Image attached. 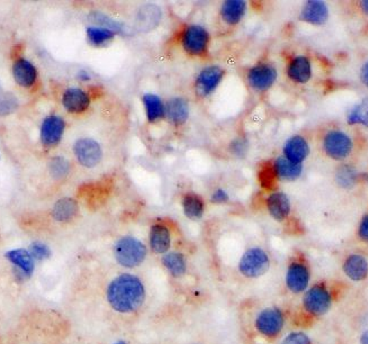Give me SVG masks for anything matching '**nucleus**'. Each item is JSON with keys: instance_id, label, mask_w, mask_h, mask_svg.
I'll return each instance as SVG.
<instances>
[{"instance_id": "obj_25", "label": "nucleus", "mask_w": 368, "mask_h": 344, "mask_svg": "<svg viewBox=\"0 0 368 344\" xmlns=\"http://www.w3.org/2000/svg\"><path fill=\"white\" fill-rule=\"evenodd\" d=\"M162 264L174 278H180L187 271V261L180 252H167L162 257Z\"/></svg>"}, {"instance_id": "obj_33", "label": "nucleus", "mask_w": 368, "mask_h": 344, "mask_svg": "<svg viewBox=\"0 0 368 344\" xmlns=\"http://www.w3.org/2000/svg\"><path fill=\"white\" fill-rule=\"evenodd\" d=\"M70 165L63 156H55L50 162V172L55 179H61L69 174Z\"/></svg>"}, {"instance_id": "obj_17", "label": "nucleus", "mask_w": 368, "mask_h": 344, "mask_svg": "<svg viewBox=\"0 0 368 344\" xmlns=\"http://www.w3.org/2000/svg\"><path fill=\"white\" fill-rule=\"evenodd\" d=\"M150 248L156 255H166L171 246L170 230L166 225L153 224L150 228Z\"/></svg>"}, {"instance_id": "obj_20", "label": "nucleus", "mask_w": 368, "mask_h": 344, "mask_svg": "<svg viewBox=\"0 0 368 344\" xmlns=\"http://www.w3.org/2000/svg\"><path fill=\"white\" fill-rule=\"evenodd\" d=\"M272 167L276 178L285 180V181H294V180L299 179L303 172V165L294 163L286 159L284 156L276 158L275 161L272 162Z\"/></svg>"}, {"instance_id": "obj_2", "label": "nucleus", "mask_w": 368, "mask_h": 344, "mask_svg": "<svg viewBox=\"0 0 368 344\" xmlns=\"http://www.w3.org/2000/svg\"><path fill=\"white\" fill-rule=\"evenodd\" d=\"M337 300V293L333 286L326 282L312 284L302 295L303 313L308 318H324L329 314Z\"/></svg>"}, {"instance_id": "obj_34", "label": "nucleus", "mask_w": 368, "mask_h": 344, "mask_svg": "<svg viewBox=\"0 0 368 344\" xmlns=\"http://www.w3.org/2000/svg\"><path fill=\"white\" fill-rule=\"evenodd\" d=\"M91 19L94 21H96L97 24L100 27H105L108 30H111L112 32H125L124 30V25L121 24L119 21H115L112 18L107 17L104 15L103 12H95L91 14Z\"/></svg>"}, {"instance_id": "obj_9", "label": "nucleus", "mask_w": 368, "mask_h": 344, "mask_svg": "<svg viewBox=\"0 0 368 344\" xmlns=\"http://www.w3.org/2000/svg\"><path fill=\"white\" fill-rule=\"evenodd\" d=\"M279 78V72L270 63H258L250 68L247 75L249 84L252 89L263 93L274 86Z\"/></svg>"}, {"instance_id": "obj_10", "label": "nucleus", "mask_w": 368, "mask_h": 344, "mask_svg": "<svg viewBox=\"0 0 368 344\" xmlns=\"http://www.w3.org/2000/svg\"><path fill=\"white\" fill-rule=\"evenodd\" d=\"M342 271L349 282L362 284L368 279V257L360 252H351L344 257Z\"/></svg>"}, {"instance_id": "obj_46", "label": "nucleus", "mask_w": 368, "mask_h": 344, "mask_svg": "<svg viewBox=\"0 0 368 344\" xmlns=\"http://www.w3.org/2000/svg\"><path fill=\"white\" fill-rule=\"evenodd\" d=\"M114 344H128L125 341H123V340H120V341L115 342Z\"/></svg>"}, {"instance_id": "obj_4", "label": "nucleus", "mask_w": 368, "mask_h": 344, "mask_svg": "<svg viewBox=\"0 0 368 344\" xmlns=\"http://www.w3.org/2000/svg\"><path fill=\"white\" fill-rule=\"evenodd\" d=\"M311 266L306 257H295L290 261L285 273V286L294 295H303L311 286Z\"/></svg>"}, {"instance_id": "obj_30", "label": "nucleus", "mask_w": 368, "mask_h": 344, "mask_svg": "<svg viewBox=\"0 0 368 344\" xmlns=\"http://www.w3.org/2000/svg\"><path fill=\"white\" fill-rule=\"evenodd\" d=\"M348 125H360L368 129V97H364L347 111Z\"/></svg>"}, {"instance_id": "obj_11", "label": "nucleus", "mask_w": 368, "mask_h": 344, "mask_svg": "<svg viewBox=\"0 0 368 344\" xmlns=\"http://www.w3.org/2000/svg\"><path fill=\"white\" fill-rule=\"evenodd\" d=\"M225 77V70L219 66H209L201 70L195 80V93L198 97L205 98L214 93Z\"/></svg>"}, {"instance_id": "obj_19", "label": "nucleus", "mask_w": 368, "mask_h": 344, "mask_svg": "<svg viewBox=\"0 0 368 344\" xmlns=\"http://www.w3.org/2000/svg\"><path fill=\"white\" fill-rule=\"evenodd\" d=\"M62 104L67 111L78 114L89 107L90 98L88 93L80 88H69L63 93Z\"/></svg>"}, {"instance_id": "obj_14", "label": "nucleus", "mask_w": 368, "mask_h": 344, "mask_svg": "<svg viewBox=\"0 0 368 344\" xmlns=\"http://www.w3.org/2000/svg\"><path fill=\"white\" fill-rule=\"evenodd\" d=\"M311 152V147L302 135H293L283 145V156L294 163L303 165Z\"/></svg>"}, {"instance_id": "obj_28", "label": "nucleus", "mask_w": 368, "mask_h": 344, "mask_svg": "<svg viewBox=\"0 0 368 344\" xmlns=\"http://www.w3.org/2000/svg\"><path fill=\"white\" fill-rule=\"evenodd\" d=\"M182 206L186 217L193 221L202 219L205 212V203L203 199L195 194H186L182 199Z\"/></svg>"}, {"instance_id": "obj_22", "label": "nucleus", "mask_w": 368, "mask_h": 344, "mask_svg": "<svg viewBox=\"0 0 368 344\" xmlns=\"http://www.w3.org/2000/svg\"><path fill=\"white\" fill-rule=\"evenodd\" d=\"M247 10V3L243 0H228L221 7V17L229 25L239 24Z\"/></svg>"}, {"instance_id": "obj_23", "label": "nucleus", "mask_w": 368, "mask_h": 344, "mask_svg": "<svg viewBox=\"0 0 368 344\" xmlns=\"http://www.w3.org/2000/svg\"><path fill=\"white\" fill-rule=\"evenodd\" d=\"M142 102L146 109L147 120L150 123L158 122L166 116V105L161 98L155 93H146L142 97Z\"/></svg>"}, {"instance_id": "obj_47", "label": "nucleus", "mask_w": 368, "mask_h": 344, "mask_svg": "<svg viewBox=\"0 0 368 344\" xmlns=\"http://www.w3.org/2000/svg\"><path fill=\"white\" fill-rule=\"evenodd\" d=\"M0 93H1V89H0Z\"/></svg>"}, {"instance_id": "obj_37", "label": "nucleus", "mask_w": 368, "mask_h": 344, "mask_svg": "<svg viewBox=\"0 0 368 344\" xmlns=\"http://www.w3.org/2000/svg\"><path fill=\"white\" fill-rule=\"evenodd\" d=\"M30 255L34 260H46L51 255V250L44 243L34 242L30 246Z\"/></svg>"}, {"instance_id": "obj_26", "label": "nucleus", "mask_w": 368, "mask_h": 344, "mask_svg": "<svg viewBox=\"0 0 368 344\" xmlns=\"http://www.w3.org/2000/svg\"><path fill=\"white\" fill-rule=\"evenodd\" d=\"M78 203L72 198H62L54 205L52 215L58 221H71L78 212Z\"/></svg>"}, {"instance_id": "obj_16", "label": "nucleus", "mask_w": 368, "mask_h": 344, "mask_svg": "<svg viewBox=\"0 0 368 344\" xmlns=\"http://www.w3.org/2000/svg\"><path fill=\"white\" fill-rule=\"evenodd\" d=\"M267 210L272 219L279 223L288 221L292 212V203L288 194L283 192H274L267 197Z\"/></svg>"}, {"instance_id": "obj_27", "label": "nucleus", "mask_w": 368, "mask_h": 344, "mask_svg": "<svg viewBox=\"0 0 368 344\" xmlns=\"http://www.w3.org/2000/svg\"><path fill=\"white\" fill-rule=\"evenodd\" d=\"M360 178V172L351 165H342L335 170V183L342 189H353L356 187Z\"/></svg>"}, {"instance_id": "obj_12", "label": "nucleus", "mask_w": 368, "mask_h": 344, "mask_svg": "<svg viewBox=\"0 0 368 344\" xmlns=\"http://www.w3.org/2000/svg\"><path fill=\"white\" fill-rule=\"evenodd\" d=\"M73 151L79 163L86 168H94L102 161V147L93 138H80L76 142Z\"/></svg>"}, {"instance_id": "obj_45", "label": "nucleus", "mask_w": 368, "mask_h": 344, "mask_svg": "<svg viewBox=\"0 0 368 344\" xmlns=\"http://www.w3.org/2000/svg\"><path fill=\"white\" fill-rule=\"evenodd\" d=\"M79 79H81L82 81H88L90 80V75L86 71H81L79 73Z\"/></svg>"}, {"instance_id": "obj_3", "label": "nucleus", "mask_w": 368, "mask_h": 344, "mask_svg": "<svg viewBox=\"0 0 368 344\" xmlns=\"http://www.w3.org/2000/svg\"><path fill=\"white\" fill-rule=\"evenodd\" d=\"M117 264L126 269H133L143 264L147 257V246L140 239L133 237H123L117 239L113 248Z\"/></svg>"}, {"instance_id": "obj_39", "label": "nucleus", "mask_w": 368, "mask_h": 344, "mask_svg": "<svg viewBox=\"0 0 368 344\" xmlns=\"http://www.w3.org/2000/svg\"><path fill=\"white\" fill-rule=\"evenodd\" d=\"M230 150L236 156H243L248 151V144L243 138H236L231 142Z\"/></svg>"}, {"instance_id": "obj_41", "label": "nucleus", "mask_w": 368, "mask_h": 344, "mask_svg": "<svg viewBox=\"0 0 368 344\" xmlns=\"http://www.w3.org/2000/svg\"><path fill=\"white\" fill-rule=\"evenodd\" d=\"M229 194L225 192V189H216V192H213L211 196V201L213 203H228Z\"/></svg>"}, {"instance_id": "obj_43", "label": "nucleus", "mask_w": 368, "mask_h": 344, "mask_svg": "<svg viewBox=\"0 0 368 344\" xmlns=\"http://www.w3.org/2000/svg\"><path fill=\"white\" fill-rule=\"evenodd\" d=\"M358 342H360V344H368V329H364V331L360 333Z\"/></svg>"}, {"instance_id": "obj_40", "label": "nucleus", "mask_w": 368, "mask_h": 344, "mask_svg": "<svg viewBox=\"0 0 368 344\" xmlns=\"http://www.w3.org/2000/svg\"><path fill=\"white\" fill-rule=\"evenodd\" d=\"M259 178H261V185H263V187H267V188L270 187V185L274 183V180H275L276 178L275 174H274V170H272V167H270V168L263 169V170L261 171V176H259Z\"/></svg>"}, {"instance_id": "obj_21", "label": "nucleus", "mask_w": 368, "mask_h": 344, "mask_svg": "<svg viewBox=\"0 0 368 344\" xmlns=\"http://www.w3.org/2000/svg\"><path fill=\"white\" fill-rule=\"evenodd\" d=\"M166 116L175 125H182L189 120V102L183 97H174L166 104Z\"/></svg>"}, {"instance_id": "obj_7", "label": "nucleus", "mask_w": 368, "mask_h": 344, "mask_svg": "<svg viewBox=\"0 0 368 344\" xmlns=\"http://www.w3.org/2000/svg\"><path fill=\"white\" fill-rule=\"evenodd\" d=\"M270 268V255L261 248H249L239 261V271L245 278H259L265 275Z\"/></svg>"}, {"instance_id": "obj_24", "label": "nucleus", "mask_w": 368, "mask_h": 344, "mask_svg": "<svg viewBox=\"0 0 368 344\" xmlns=\"http://www.w3.org/2000/svg\"><path fill=\"white\" fill-rule=\"evenodd\" d=\"M12 72H14V78H15L16 82L23 87H30L35 82L36 75H37V72H36L33 64L24 60V59L18 60L14 64Z\"/></svg>"}, {"instance_id": "obj_18", "label": "nucleus", "mask_w": 368, "mask_h": 344, "mask_svg": "<svg viewBox=\"0 0 368 344\" xmlns=\"http://www.w3.org/2000/svg\"><path fill=\"white\" fill-rule=\"evenodd\" d=\"M64 120L59 116L45 118L41 127V140L44 145H54L59 143L64 132Z\"/></svg>"}, {"instance_id": "obj_8", "label": "nucleus", "mask_w": 368, "mask_h": 344, "mask_svg": "<svg viewBox=\"0 0 368 344\" xmlns=\"http://www.w3.org/2000/svg\"><path fill=\"white\" fill-rule=\"evenodd\" d=\"M184 50L193 57H204L209 51L210 34L201 25L186 27L182 36Z\"/></svg>"}, {"instance_id": "obj_35", "label": "nucleus", "mask_w": 368, "mask_h": 344, "mask_svg": "<svg viewBox=\"0 0 368 344\" xmlns=\"http://www.w3.org/2000/svg\"><path fill=\"white\" fill-rule=\"evenodd\" d=\"M17 107V98L12 93H0V116L12 114Z\"/></svg>"}, {"instance_id": "obj_5", "label": "nucleus", "mask_w": 368, "mask_h": 344, "mask_svg": "<svg viewBox=\"0 0 368 344\" xmlns=\"http://www.w3.org/2000/svg\"><path fill=\"white\" fill-rule=\"evenodd\" d=\"M322 150L333 161H344L353 154V138L342 129H329L322 138Z\"/></svg>"}, {"instance_id": "obj_15", "label": "nucleus", "mask_w": 368, "mask_h": 344, "mask_svg": "<svg viewBox=\"0 0 368 344\" xmlns=\"http://www.w3.org/2000/svg\"><path fill=\"white\" fill-rule=\"evenodd\" d=\"M288 78L297 84H306L311 80L313 68L310 57L306 55H297L292 57L286 69Z\"/></svg>"}, {"instance_id": "obj_31", "label": "nucleus", "mask_w": 368, "mask_h": 344, "mask_svg": "<svg viewBox=\"0 0 368 344\" xmlns=\"http://www.w3.org/2000/svg\"><path fill=\"white\" fill-rule=\"evenodd\" d=\"M87 36L94 45H103L114 39L115 33L105 27L90 26L87 28Z\"/></svg>"}, {"instance_id": "obj_44", "label": "nucleus", "mask_w": 368, "mask_h": 344, "mask_svg": "<svg viewBox=\"0 0 368 344\" xmlns=\"http://www.w3.org/2000/svg\"><path fill=\"white\" fill-rule=\"evenodd\" d=\"M360 6L362 12L368 15V0H362L360 3Z\"/></svg>"}, {"instance_id": "obj_32", "label": "nucleus", "mask_w": 368, "mask_h": 344, "mask_svg": "<svg viewBox=\"0 0 368 344\" xmlns=\"http://www.w3.org/2000/svg\"><path fill=\"white\" fill-rule=\"evenodd\" d=\"M161 12L160 9L156 6H146L139 12V24L143 25L146 30H150L149 21H152L153 24L157 25L160 19Z\"/></svg>"}, {"instance_id": "obj_1", "label": "nucleus", "mask_w": 368, "mask_h": 344, "mask_svg": "<svg viewBox=\"0 0 368 344\" xmlns=\"http://www.w3.org/2000/svg\"><path fill=\"white\" fill-rule=\"evenodd\" d=\"M146 287L139 277L122 273L108 284L106 297L112 309L120 314H131L138 311L146 300Z\"/></svg>"}, {"instance_id": "obj_36", "label": "nucleus", "mask_w": 368, "mask_h": 344, "mask_svg": "<svg viewBox=\"0 0 368 344\" xmlns=\"http://www.w3.org/2000/svg\"><path fill=\"white\" fill-rule=\"evenodd\" d=\"M281 344H315L311 336H308V333L301 329L297 331H292L288 333L284 338L281 340Z\"/></svg>"}, {"instance_id": "obj_6", "label": "nucleus", "mask_w": 368, "mask_h": 344, "mask_svg": "<svg viewBox=\"0 0 368 344\" xmlns=\"http://www.w3.org/2000/svg\"><path fill=\"white\" fill-rule=\"evenodd\" d=\"M285 325L286 316L284 311L279 309V306H272L263 309L254 320V327L257 332L270 340L279 338L284 331Z\"/></svg>"}, {"instance_id": "obj_29", "label": "nucleus", "mask_w": 368, "mask_h": 344, "mask_svg": "<svg viewBox=\"0 0 368 344\" xmlns=\"http://www.w3.org/2000/svg\"><path fill=\"white\" fill-rule=\"evenodd\" d=\"M6 257L12 264L19 268L27 277H30L33 273L34 259L30 255V252L26 251L24 248L8 251L6 253Z\"/></svg>"}, {"instance_id": "obj_38", "label": "nucleus", "mask_w": 368, "mask_h": 344, "mask_svg": "<svg viewBox=\"0 0 368 344\" xmlns=\"http://www.w3.org/2000/svg\"><path fill=\"white\" fill-rule=\"evenodd\" d=\"M356 235L360 242L368 244V212L360 219L357 226Z\"/></svg>"}, {"instance_id": "obj_42", "label": "nucleus", "mask_w": 368, "mask_h": 344, "mask_svg": "<svg viewBox=\"0 0 368 344\" xmlns=\"http://www.w3.org/2000/svg\"><path fill=\"white\" fill-rule=\"evenodd\" d=\"M360 78L362 84L368 88V60L360 68Z\"/></svg>"}, {"instance_id": "obj_13", "label": "nucleus", "mask_w": 368, "mask_h": 344, "mask_svg": "<svg viewBox=\"0 0 368 344\" xmlns=\"http://www.w3.org/2000/svg\"><path fill=\"white\" fill-rule=\"evenodd\" d=\"M329 17V7L322 0H308L299 12L301 21L315 26L326 24Z\"/></svg>"}]
</instances>
